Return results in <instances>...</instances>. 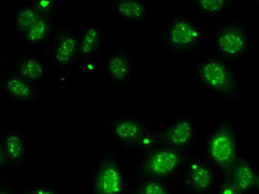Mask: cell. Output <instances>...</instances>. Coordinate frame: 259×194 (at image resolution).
Segmentation results:
<instances>
[{
	"label": "cell",
	"instance_id": "obj_16",
	"mask_svg": "<svg viewBox=\"0 0 259 194\" xmlns=\"http://www.w3.org/2000/svg\"><path fill=\"white\" fill-rule=\"evenodd\" d=\"M4 153L8 160L21 162L27 158V142L25 134L18 130L9 131L4 140Z\"/></svg>",
	"mask_w": 259,
	"mask_h": 194
},
{
	"label": "cell",
	"instance_id": "obj_25",
	"mask_svg": "<svg viewBox=\"0 0 259 194\" xmlns=\"http://www.w3.org/2000/svg\"><path fill=\"white\" fill-rule=\"evenodd\" d=\"M26 194H58L52 187L49 186H37L32 187Z\"/></svg>",
	"mask_w": 259,
	"mask_h": 194
},
{
	"label": "cell",
	"instance_id": "obj_18",
	"mask_svg": "<svg viewBox=\"0 0 259 194\" xmlns=\"http://www.w3.org/2000/svg\"><path fill=\"white\" fill-rule=\"evenodd\" d=\"M51 32V20L46 15H41L32 25L21 31V37L29 45L38 46L49 37Z\"/></svg>",
	"mask_w": 259,
	"mask_h": 194
},
{
	"label": "cell",
	"instance_id": "obj_2",
	"mask_svg": "<svg viewBox=\"0 0 259 194\" xmlns=\"http://www.w3.org/2000/svg\"><path fill=\"white\" fill-rule=\"evenodd\" d=\"M126 187V176L114 158L100 160L90 178L91 194H123Z\"/></svg>",
	"mask_w": 259,
	"mask_h": 194
},
{
	"label": "cell",
	"instance_id": "obj_5",
	"mask_svg": "<svg viewBox=\"0 0 259 194\" xmlns=\"http://www.w3.org/2000/svg\"><path fill=\"white\" fill-rule=\"evenodd\" d=\"M202 28L187 17H175L167 23L165 38L167 44L179 48H188L201 43Z\"/></svg>",
	"mask_w": 259,
	"mask_h": 194
},
{
	"label": "cell",
	"instance_id": "obj_1",
	"mask_svg": "<svg viewBox=\"0 0 259 194\" xmlns=\"http://www.w3.org/2000/svg\"><path fill=\"white\" fill-rule=\"evenodd\" d=\"M202 84L220 96H233L237 91V80L232 67L221 59H206L198 67Z\"/></svg>",
	"mask_w": 259,
	"mask_h": 194
},
{
	"label": "cell",
	"instance_id": "obj_14",
	"mask_svg": "<svg viewBox=\"0 0 259 194\" xmlns=\"http://www.w3.org/2000/svg\"><path fill=\"white\" fill-rule=\"evenodd\" d=\"M102 46V28L99 25H88L78 34L79 55L84 57L94 56Z\"/></svg>",
	"mask_w": 259,
	"mask_h": 194
},
{
	"label": "cell",
	"instance_id": "obj_26",
	"mask_svg": "<svg viewBox=\"0 0 259 194\" xmlns=\"http://www.w3.org/2000/svg\"><path fill=\"white\" fill-rule=\"evenodd\" d=\"M6 160H7V158H6V156L4 153V150L0 148V169H3L5 167Z\"/></svg>",
	"mask_w": 259,
	"mask_h": 194
},
{
	"label": "cell",
	"instance_id": "obj_7",
	"mask_svg": "<svg viewBox=\"0 0 259 194\" xmlns=\"http://www.w3.org/2000/svg\"><path fill=\"white\" fill-rule=\"evenodd\" d=\"M184 179L188 189L197 193H205L213 189L216 175L207 162L201 159H193L186 163Z\"/></svg>",
	"mask_w": 259,
	"mask_h": 194
},
{
	"label": "cell",
	"instance_id": "obj_8",
	"mask_svg": "<svg viewBox=\"0 0 259 194\" xmlns=\"http://www.w3.org/2000/svg\"><path fill=\"white\" fill-rule=\"evenodd\" d=\"M196 128L191 115H182L173 120L163 132V138L174 149H183L193 142Z\"/></svg>",
	"mask_w": 259,
	"mask_h": 194
},
{
	"label": "cell",
	"instance_id": "obj_10",
	"mask_svg": "<svg viewBox=\"0 0 259 194\" xmlns=\"http://www.w3.org/2000/svg\"><path fill=\"white\" fill-rule=\"evenodd\" d=\"M145 129L138 118L122 115L111 123V133L116 142L123 145L138 144Z\"/></svg>",
	"mask_w": 259,
	"mask_h": 194
},
{
	"label": "cell",
	"instance_id": "obj_11",
	"mask_svg": "<svg viewBox=\"0 0 259 194\" xmlns=\"http://www.w3.org/2000/svg\"><path fill=\"white\" fill-rule=\"evenodd\" d=\"M78 49V34L63 33L59 36L51 49V58L60 69H68L71 67Z\"/></svg>",
	"mask_w": 259,
	"mask_h": 194
},
{
	"label": "cell",
	"instance_id": "obj_6",
	"mask_svg": "<svg viewBox=\"0 0 259 194\" xmlns=\"http://www.w3.org/2000/svg\"><path fill=\"white\" fill-rule=\"evenodd\" d=\"M249 39L244 28L236 25H224L216 33L217 49L223 55L236 57L248 48Z\"/></svg>",
	"mask_w": 259,
	"mask_h": 194
},
{
	"label": "cell",
	"instance_id": "obj_4",
	"mask_svg": "<svg viewBox=\"0 0 259 194\" xmlns=\"http://www.w3.org/2000/svg\"><path fill=\"white\" fill-rule=\"evenodd\" d=\"M182 163L183 156L181 151L169 146L150 151L143 162V169L151 178H169L179 171Z\"/></svg>",
	"mask_w": 259,
	"mask_h": 194
},
{
	"label": "cell",
	"instance_id": "obj_13",
	"mask_svg": "<svg viewBox=\"0 0 259 194\" xmlns=\"http://www.w3.org/2000/svg\"><path fill=\"white\" fill-rule=\"evenodd\" d=\"M4 90L6 96L15 102H30L36 98V91H34L31 82L17 74L9 75L6 78L4 82Z\"/></svg>",
	"mask_w": 259,
	"mask_h": 194
},
{
	"label": "cell",
	"instance_id": "obj_9",
	"mask_svg": "<svg viewBox=\"0 0 259 194\" xmlns=\"http://www.w3.org/2000/svg\"><path fill=\"white\" fill-rule=\"evenodd\" d=\"M105 73L116 85L126 84L133 75V60L130 52L120 48L105 58Z\"/></svg>",
	"mask_w": 259,
	"mask_h": 194
},
{
	"label": "cell",
	"instance_id": "obj_15",
	"mask_svg": "<svg viewBox=\"0 0 259 194\" xmlns=\"http://www.w3.org/2000/svg\"><path fill=\"white\" fill-rule=\"evenodd\" d=\"M111 7L116 16L127 21H140L149 14L148 2L145 0H115Z\"/></svg>",
	"mask_w": 259,
	"mask_h": 194
},
{
	"label": "cell",
	"instance_id": "obj_20",
	"mask_svg": "<svg viewBox=\"0 0 259 194\" xmlns=\"http://www.w3.org/2000/svg\"><path fill=\"white\" fill-rule=\"evenodd\" d=\"M231 2L229 0H198L196 8L206 16H219L227 10Z\"/></svg>",
	"mask_w": 259,
	"mask_h": 194
},
{
	"label": "cell",
	"instance_id": "obj_27",
	"mask_svg": "<svg viewBox=\"0 0 259 194\" xmlns=\"http://www.w3.org/2000/svg\"><path fill=\"white\" fill-rule=\"evenodd\" d=\"M0 194H9L7 191H4V190H0Z\"/></svg>",
	"mask_w": 259,
	"mask_h": 194
},
{
	"label": "cell",
	"instance_id": "obj_17",
	"mask_svg": "<svg viewBox=\"0 0 259 194\" xmlns=\"http://www.w3.org/2000/svg\"><path fill=\"white\" fill-rule=\"evenodd\" d=\"M17 75L28 81H39L45 77L46 67L40 58L27 55L17 64Z\"/></svg>",
	"mask_w": 259,
	"mask_h": 194
},
{
	"label": "cell",
	"instance_id": "obj_12",
	"mask_svg": "<svg viewBox=\"0 0 259 194\" xmlns=\"http://www.w3.org/2000/svg\"><path fill=\"white\" fill-rule=\"evenodd\" d=\"M232 183L241 194H248L258 187V172L249 160H240L234 168Z\"/></svg>",
	"mask_w": 259,
	"mask_h": 194
},
{
	"label": "cell",
	"instance_id": "obj_23",
	"mask_svg": "<svg viewBox=\"0 0 259 194\" xmlns=\"http://www.w3.org/2000/svg\"><path fill=\"white\" fill-rule=\"evenodd\" d=\"M31 6H33L40 14L46 15L48 11L52 10L54 8V3L51 0H34V2L29 3Z\"/></svg>",
	"mask_w": 259,
	"mask_h": 194
},
{
	"label": "cell",
	"instance_id": "obj_21",
	"mask_svg": "<svg viewBox=\"0 0 259 194\" xmlns=\"http://www.w3.org/2000/svg\"><path fill=\"white\" fill-rule=\"evenodd\" d=\"M138 194H170L168 187L160 179L148 178L141 182Z\"/></svg>",
	"mask_w": 259,
	"mask_h": 194
},
{
	"label": "cell",
	"instance_id": "obj_3",
	"mask_svg": "<svg viewBox=\"0 0 259 194\" xmlns=\"http://www.w3.org/2000/svg\"><path fill=\"white\" fill-rule=\"evenodd\" d=\"M207 154L216 167L227 169L237 160L238 142L233 129L229 126H220L209 133L206 143Z\"/></svg>",
	"mask_w": 259,
	"mask_h": 194
},
{
	"label": "cell",
	"instance_id": "obj_22",
	"mask_svg": "<svg viewBox=\"0 0 259 194\" xmlns=\"http://www.w3.org/2000/svg\"><path fill=\"white\" fill-rule=\"evenodd\" d=\"M156 144V138L153 133H149L148 131H145L143 133L142 138L140 139L138 145L141 149H143L144 151H152L154 150Z\"/></svg>",
	"mask_w": 259,
	"mask_h": 194
},
{
	"label": "cell",
	"instance_id": "obj_24",
	"mask_svg": "<svg viewBox=\"0 0 259 194\" xmlns=\"http://www.w3.org/2000/svg\"><path fill=\"white\" fill-rule=\"evenodd\" d=\"M217 194H241V192L232 183V182H228V183H225L220 186Z\"/></svg>",
	"mask_w": 259,
	"mask_h": 194
},
{
	"label": "cell",
	"instance_id": "obj_19",
	"mask_svg": "<svg viewBox=\"0 0 259 194\" xmlns=\"http://www.w3.org/2000/svg\"><path fill=\"white\" fill-rule=\"evenodd\" d=\"M41 15L42 14H40L39 11L30 4L21 6V7H19L16 11L15 25L17 29H19L21 32L22 30H25L26 28L32 25V23L36 21Z\"/></svg>",
	"mask_w": 259,
	"mask_h": 194
}]
</instances>
